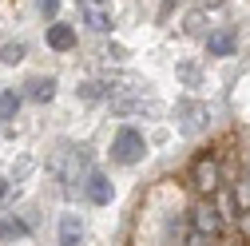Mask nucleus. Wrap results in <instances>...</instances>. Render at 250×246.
Returning <instances> with one entry per match:
<instances>
[{
    "label": "nucleus",
    "instance_id": "obj_1",
    "mask_svg": "<svg viewBox=\"0 0 250 246\" xmlns=\"http://www.w3.org/2000/svg\"><path fill=\"white\" fill-rule=\"evenodd\" d=\"M48 171L64 183V191L72 195V183H80V191H83V183H87V175H91V155H87V147H72V143H64L52 155V163H48Z\"/></svg>",
    "mask_w": 250,
    "mask_h": 246
},
{
    "label": "nucleus",
    "instance_id": "obj_2",
    "mask_svg": "<svg viewBox=\"0 0 250 246\" xmlns=\"http://www.w3.org/2000/svg\"><path fill=\"white\" fill-rule=\"evenodd\" d=\"M143 155H147V139H143V131H135V127H119V135H115V143H111V159L123 163V167H131V163H139Z\"/></svg>",
    "mask_w": 250,
    "mask_h": 246
},
{
    "label": "nucleus",
    "instance_id": "obj_3",
    "mask_svg": "<svg viewBox=\"0 0 250 246\" xmlns=\"http://www.w3.org/2000/svg\"><path fill=\"white\" fill-rule=\"evenodd\" d=\"M175 115H179V131H183V135H199L207 123H210L207 107H203V103H195V100H179Z\"/></svg>",
    "mask_w": 250,
    "mask_h": 246
},
{
    "label": "nucleus",
    "instance_id": "obj_4",
    "mask_svg": "<svg viewBox=\"0 0 250 246\" xmlns=\"http://www.w3.org/2000/svg\"><path fill=\"white\" fill-rule=\"evenodd\" d=\"M191 226L203 230V234H214V238H218V230H223V214H218L210 203H199V206L191 210Z\"/></svg>",
    "mask_w": 250,
    "mask_h": 246
},
{
    "label": "nucleus",
    "instance_id": "obj_5",
    "mask_svg": "<svg viewBox=\"0 0 250 246\" xmlns=\"http://www.w3.org/2000/svg\"><path fill=\"white\" fill-rule=\"evenodd\" d=\"M83 199H87V203H96V206L111 203V183H107V175L91 171V175H87V183H83Z\"/></svg>",
    "mask_w": 250,
    "mask_h": 246
},
{
    "label": "nucleus",
    "instance_id": "obj_6",
    "mask_svg": "<svg viewBox=\"0 0 250 246\" xmlns=\"http://www.w3.org/2000/svg\"><path fill=\"white\" fill-rule=\"evenodd\" d=\"M48 48H56V52L76 48V28L72 24H48Z\"/></svg>",
    "mask_w": 250,
    "mask_h": 246
},
{
    "label": "nucleus",
    "instance_id": "obj_7",
    "mask_svg": "<svg viewBox=\"0 0 250 246\" xmlns=\"http://www.w3.org/2000/svg\"><path fill=\"white\" fill-rule=\"evenodd\" d=\"M80 16L87 20L91 32H107V28H111V12L107 8H96V4H83V0H80Z\"/></svg>",
    "mask_w": 250,
    "mask_h": 246
},
{
    "label": "nucleus",
    "instance_id": "obj_8",
    "mask_svg": "<svg viewBox=\"0 0 250 246\" xmlns=\"http://www.w3.org/2000/svg\"><path fill=\"white\" fill-rule=\"evenodd\" d=\"M52 96H56V80L52 76H32V80H28V100L52 103Z\"/></svg>",
    "mask_w": 250,
    "mask_h": 246
},
{
    "label": "nucleus",
    "instance_id": "obj_9",
    "mask_svg": "<svg viewBox=\"0 0 250 246\" xmlns=\"http://www.w3.org/2000/svg\"><path fill=\"white\" fill-rule=\"evenodd\" d=\"M111 111L115 115H155V111H159V107H155V103H143V100H123V96H111Z\"/></svg>",
    "mask_w": 250,
    "mask_h": 246
},
{
    "label": "nucleus",
    "instance_id": "obj_10",
    "mask_svg": "<svg viewBox=\"0 0 250 246\" xmlns=\"http://www.w3.org/2000/svg\"><path fill=\"white\" fill-rule=\"evenodd\" d=\"M207 52H210V56H230V52H234V32H230V28L210 32V36H207Z\"/></svg>",
    "mask_w": 250,
    "mask_h": 246
},
{
    "label": "nucleus",
    "instance_id": "obj_11",
    "mask_svg": "<svg viewBox=\"0 0 250 246\" xmlns=\"http://www.w3.org/2000/svg\"><path fill=\"white\" fill-rule=\"evenodd\" d=\"M80 238H83L80 219L76 214H64V219H60V246H80Z\"/></svg>",
    "mask_w": 250,
    "mask_h": 246
},
{
    "label": "nucleus",
    "instance_id": "obj_12",
    "mask_svg": "<svg viewBox=\"0 0 250 246\" xmlns=\"http://www.w3.org/2000/svg\"><path fill=\"white\" fill-rule=\"evenodd\" d=\"M76 96L87 100V103H96V100H111V87H107V83H96V80H87V83L76 87Z\"/></svg>",
    "mask_w": 250,
    "mask_h": 246
},
{
    "label": "nucleus",
    "instance_id": "obj_13",
    "mask_svg": "<svg viewBox=\"0 0 250 246\" xmlns=\"http://www.w3.org/2000/svg\"><path fill=\"white\" fill-rule=\"evenodd\" d=\"M195 187H199V191H214V187H218L214 163H199V167H195Z\"/></svg>",
    "mask_w": 250,
    "mask_h": 246
},
{
    "label": "nucleus",
    "instance_id": "obj_14",
    "mask_svg": "<svg viewBox=\"0 0 250 246\" xmlns=\"http://www.w3.org/2000/svg\"><path fill=\"white\" fill-rule=\"evenodd\" d=\"M16 107H20V96H16V91H0V123L16 119Z\"/></svg>",
    "mask_w": 250,
    "mask_h": 246
},
{
    "label": "nucleus",
    "instance_id": "obj_15",
    "mask_svg": "<svg viewBox=\"0 0 250 246\" xmlns=\"http://www.w3.org/2000/svg\"><path fill=\"white\" fill-rule=\"evenodd\" d=\"M24 44L16 40V44H4V48H0V60H4V64H20V60H24Z\"/></svg>",
    "mask_w": 250,
    "mask_h": 246
},
{
    "label": "nucleus",
    "instance_id": "obj_16",
    "mask_svg": "<svg viewBox=\"0 0 250 246\" xmlns=\"http://www.w3.org/2000/svg\"><path fill=\"white\" fill-rule=\"evenodd\" d=\"M32 226L28 223H16V219H8V223H0V238H20V234H28Z\"/></svg>",
    "mask_w": 250,
    "mask_h": 246
},
{
    "label": "nucleus",
    "instance_id": "obj_17",
    "mask_svg": "<svg viewBox=\"0 0 250 246\" xmlns=\"http://www.w3.org/2000/svg\"><path fill=\"white\" fill-rule=\"evenodd\" d=\"M187 246H218V238H214V234H203V230L191 226V234H187Z\"/></svg>",
    "mask_w": 250,
    "mask_h": 246
},
{
    "label": "nucleus",
    "instance_id": "obj_18",
    "mask_svg": "<svg viewBox=\"0 0 250 246\" xmlns=\"http://www.w3.org/2000/svg\"><path fill=\"white\" fill-rule=\"evenodd\" d=\"M36 8H40V16L56 20V12H60V0H36Z\"/></svg>",
    "mask_w": 250,
    "mask_h": 246
},
{
    "label": "nucleus",
    "instance_id": "obj_19",
    "mask_svg": "<svg viewBox=\"0 0 250 246\" xmlns=\"http://www.w3.org/2000/svg\"><path fill=\"white\" fill-rule=\"evenodd\" d=\"M8 195V179H0V199H4Z\"/></svg>",
    "mask_w": 250,
    "mask_h": 246
},
{
    "label": "nucleus",
    "instance_id": "obj_20",
    "mask_svg": "<svg viewBox=\"0 0 250 246\" xmlns=\"http://www.w3.org/2000/svg\"><path fill=\"white\" fill-rule=\"evenodd\" d=\"M83 4H96V8H104V4H107V0H83Z\"/></svg>",
    "mask_w": 250,
    "mask_h": 246
}]
</instances>
